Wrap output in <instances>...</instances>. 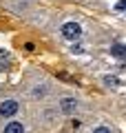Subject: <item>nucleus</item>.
<instances>
[{
	"mask_svg": "<svg viewBox=\"0 0 126 133\" xmlns=\"http://www.w3.org/2000/svg\"><path fill=\"white\" fill-rule=\"evenodd\" d=\"M111 56L120 58V60H126V44H113L111 47Z\"/></svg>",
	"mask_w": 126,
	"mask_h": 133,
	"instance_id": "nucleus-5",
	"label": "nucleus"
},
{
	"mask_svg": "<svg viewBox=\"0 0 126 133\" xmlns=\"http://www.w3.org/2000/svg\"><path fill=\"white\" fill-rule=\"evenodd\" d=\"M78 109H80V102L75 98H71V95H66V98H60V111L64 115H73V113H78Z\"/></svg>",
	"mask_w": 126,
	"mask_h": 133,
	"instance_id": "nucleus-3",
	"label": "nucleus"
},
{
	"mask_svg": "<svg viewBox=\"0 0 126 133\" xmlns=\"http://www.w3.org/2000/svg\"><path fill=\"white\" fill-rule=\"evenodd\" d=\"M93 133H111V129L108 127H97V129H93Z\"/></svg>",
	"mask_w": 126,
	"mask_h": 133,
	"instance_id": "nucleus-8",
	"label": "nucleus"
},
{
	"mask_svg": "<svg viewBox=\"0 0 126 133\" xmlns=\"http://www.w3.org/2000/svg\"><path fill=\"white\" fill-rule=\"evenodd\" d=\"M24 131H27V127L22 122H7L2 129V133H24Z\"/></svg>",
	"mask_w": 126,
	"mask_h": 133,
	"instance_id": "nucleus-4",
	"label": "nucleus"
},
{
	"mask_svg": "<svg viewBox=\"0 0 126 133\" xmlns=\"http://www.w3.org/2000/svg\"><path fill=\"white\" fill-rule=\"evenodd\" d=\"M60 33H62V38H64V40L73 42V40H78L80 36H82V27H80V22H75V20H69V22L62 24Z\"/></svg>",
	"mask_w": 126,
	"mask_h": 133,
	"instance_id": "nucleus-1",
	"label": "nucleus"
},
{
	"mask_svg": "<svg viewBox=\"0 0 126 133\" xmlns=\"http://www.w3.org/2000/svg\"><path fill=\"white\" fill-rule=\"evenodd\" d=\"M20 113V102L18 100H2L0 102V118H13Z\"/></svg>",
	"mask_w": 126,
	"mask_h": 133,
	"instance_id": "nucleus-2",
	"label": "nucleus"
},
{
	"mask_svg": "<svg viewBox=\"0 0 126 133\" xmlns=\"http://www.w3.org/2000/svg\"><path fill=\"white\" fill-rule=\"evenodd\" d=\"M115 11H126V0H120L115 5Z\"/></svg>",
	"mask_w": 126,
	"mask_h": 133,
	"instance_id": "nucleus-7",
	"label": "nucleus"
},
{
	"mask_svg": "<svg viewBox=\"0 0 126 133\" xmlns=\"http://www.w3.org/2000/svg\"><path fill=\"white\" fill-rule=\"evenodd\" d=\"M47 87H44V84H42V87H33V89H31V98L33 100H42V98H47Z\"/></svg>",
	"mask_w": 126,
	"mask_h": 133,
	"instance_id": "nucleus-6",
	"label": "nucleus"
}]
</instances>
